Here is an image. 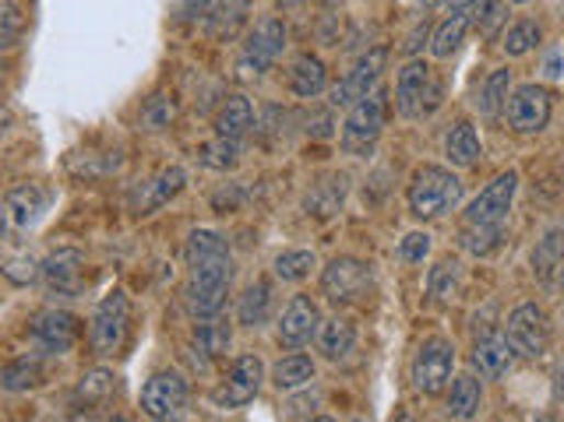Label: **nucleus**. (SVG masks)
I'll list each match as a JSON object with an SVG mask.
<instances>
[{
    "label": "nucleus",
    "instance_id": "nucleus-1",
    "mask_svg": "<svg viewBox=\"0 0 564 422\" xmlns=\"http://www.w3.org/2000/svg\"><path fill=\"white\" fill-rule=\"evenodd\" d=\"M184 261H188L184 303H188L191 317H198V320L219 317L226 293H229V282H234V258H229L226 240L212 229H194L188 236Z\"/></svg>",
    "mask_w": 564,
    "mask_h": 422
},
{
    "label": "nucleus",
    "instance_id": "nucleus-24",
    "mask_svg": "<svg viewBox=\"0 0 564 422\" xmlns=\"http://www.w3.org/2000/svg\"><path fill=\"white\" fill-rule=\"evenodd\" d=\"M357 345V328H353V320L350 317H328L322 320V328H318V349L325 352L328 360H346L353 352Z\"/></svg>",
    "mask_w": 564,
    "mask_h": 422
},
{
    "label": "nucleus",
    "instance_id": "nucleus-34",
    "mask_svg": "<svg viewBox=\"0 0 564 422\" xmlns=\"http://www.w3.org/2000/svg\"><path fill=\"white\" fill-rule=\"evenodd\" d=\"M43 380V366L36 356H22V360H11L4 366V374H0V387L11 395H19V391H29V387H36Z\"/></svg>",
    "mask_w": 564,
    "mask_h": 422
},
{
    "label": "nucleus",
    "instance_id": "nucleus-32",
    "mask_svg": "<svg viewBox=\"0 0 564 422\" xmlns=\"http://www.w3.org/2000/svg\"><path fill=\"white\" fill-rule=\"evenodd\" d=\"M480 401H484L480 380L473 374H462L452 384V395H448V415H452V419H473L480 412Z\"/></svg>",
    "mask_w": 564,
    "mask_h": 422
},
{
    "label": "nucleus",
    "instance_id": "nucleus-33",
    "mask_svg": "<svg viewBox=\"0 0 564 422\" xmlns=\"http://www.w3.org/2000/svg\"><path fill=\"white\" fill-rule=\"evenodd\" d=\"M180 191H184V169L180 166H170V169H162V173L148 183L145 187V201H142V215H148V212H156V208H162L166 201L170 197H177Z\"/></svg>",
    "mask_w": 564,
    "mask_h": 422
},
{
    "label": "nucleus",
    "instance_id": "nucleus-19",
    "mask_svg": "<svg viewBox=\"0 0 564 422\" xmlns=\"http://www.w3.org/2000/svg\"><path fill=\"white\" fill-rule=\"evenodd\" d=\"M519 352L511 349L508 342V334H484V338H476V345H473V366L480 369V377H487V380H501L508 377V369L511 363H516Z\"/></svg>",
    "mask_w": 564,
    "mask_h": 422
},
{
    "label": "nucleus",
    "instance_id": "nucleus-27",
    "mask_svg": "<svg viewBox=\"0 0 564 422\" xmlns=\"http://www.w3.org/2000/svg\"><path fill=\"white\" fill-rule=\"evenodd\" d=\"M314 380V360L304 356V352H293V356H282L275 366H272V384L279 387V391H301V387H307Z\"/></svg>",
    "mask_w": 564,
    "mask_h": 422
},
{
    "label": "nucleus",
    "instance_id": "nucleus-23",
    "mask_svg": "<svg viewBox=\"0 0 564 422\" xmlns=\"http://www.w3.org/2000/svg\"><path fill=\"white\" fill-rule=\"evenodd\" d=\"M269 317H272V282L255 278L237 303V320L244 328H261L269 324Z\"/></svg>",
    "mask_w": 564,
    "mask_h": 422
},
{
    "label": "nucleus",
    "instance_id": "nucleus-38",
    "mask_svg": "<svg viewBox=\"0 0 564 422\" xmlns=\"http://www.w3.org/2000/svg\"><path fill=\"white\" fill-rule=\"evenodd\" d=\"M240 162V141H229V138H223V134H215L212 141H205L202 145V166H208V169H234Z\"/></svg>",
    "mask_w": 564,
    "mask_h": 422
},
{
    "label": "nucleus",
    "instance_id": "nucleus-45",
    "mask_svg": "<svg viewBox=\"0 0 564 422\" xmlns=\"http://www.w3.org/2000/svg\"><path fill=\"white\" fill-rule=\"evenodd\" d=\"M557 285H561V293H564V267H561V272H557Z\"/></svg>",
    "mask_w": 564,
    "mask_h": 422
},
{
    "label": "nucleus",
    "instance_id": "nucleus-3",
    "mask_svg": "<svg viewBox=\"0 0 564 422\" xmlns=\"http://www.w3.org/2000/svg\"><path fill=\"white\" fill-rule=\"evenodd\" d=\"M385 121H388V92L377 84L368 99H360L357 106H350V116H346V124H342L346 156H360V159L371 156L381 130H385Z\"/></svg>",
    "mask_w": 564,
    "mask_h": 422
},
{
    "label": "nucleus",
    "instance_id": "nucleus-22",
    "mask_svg": "<svg viewBox=\"0 0 564 422\" xmlns=\"http://www.w3.org/2000/svg\"><path fill=\"white\" fill-rule=\"evenodd\" d=\"M444 156L459 169H473L480 162V156H484V145H480V134H476V127L470 121L452 124V130H448V138H444Z\"/></svg>",
    "mask_w": 564,
    "mask_h": 422
},
{
    "label": "nucleus",
    "instance_id": "nucleus-11",
    "mask_svg": "<svg viewBox=\"0 0 564 422\" xmlns=\"http://www.w3.org/2000/svg\"><path fill=\"white\" fill-rule=\"evenodd\" d=\"M191 398V384L173 374V369H162V374L148 377V384L142 387V412L148 419H177L184 415Z\"/></svg>",
    "mask_w": 564,
    "mask_h": 422
},
{
    "label": "nucleus",
    "instance_id": "nucleus-2",
    "mask_svg": "<svg viewBox=\"0 0 564 422\" xmlns=\"http://www.w3.org/2000/svg\"><path fill=\"white\" fill-rule=\"evenodd\" d=\"M462 180L444 166H420L413 173L409 187H406V205L409 215L430 223V218H441L448 212H455L462 205Z\"/></svg>",
    "mask_w": 564,
    "mask_h": 422
},
{
    "label": "nucleus",
    "instance_id": "nucleus-5",
    "mask_svg": "<svg viewBox=\"0 0 564 422\" xmlns=\"http://www.w3.org/2000/svg\"><path fill=\"white\" fill-rule=\"evenodd\" d=\"M452 369H455V345L448 342L444 334H430L424 338V345L417 349V356L409 363V377L420 395L435 398L444 391L448 380H452Z\"/></svg>",
    "mask_w": 564,
    "mask_h": 422
},
{
    "label": "nucleus",
    "instance_id": "nucleus-36",
    "mask_svg": "<svg viewBox=\"0 0 564 422\" xmlns=\"http://www.w3.org/2000/svg\"><path fill=\"white\" fill-rule=\"evenodd\" d=\"M314 267H318V258L314 250H282L275 258V278L282 282H304Z\"/></svg>",
    "mask_w": 564,
    "mask_h": 422
},
{
    "label": "nucleus",
    "instance_id": "nucleus-16",
    "mask_svg": "<svg viewBox=\"0 0 564 422\" xmlns=\"http://www.w3.org/2000/svg\"><path fill=\"white\" fill-rule=\"evenodd\" d=\"M32 338H36V345L49 352V356H64V352H71L78 345L81 320L68 310H46L32 324Z\"/></svg>",
    "mask_w": 564,
    "mask_h": 422
},
{
    "label": "nucleus",
    "instance_id": "nucleus-28",
    "mask_svg": "<svg viewBox=\"0 0 564 422\" xmlns=\"http://www.w3.org/2000/svg\"><path fill=\"white\" fill-rule=\"evenodd\" d=\"M427 293L438 303H455L462 293V264L455 258H441L427 275Z\"/></svg>",
    "mask_w": 564,
    "mask_h": 422
},
{
    "label": "nucleus",
    "instance_id": "nucleus-7",
    "mask_svg": "<svg viewBox=\"0 0 564 422\" xmlns=\"http://www.w3.org/2000/svg\"><path fill=\"white\" fill-rule=\"evenodd\" d=\"M371 285H374V272L360 258H336L322 272V296L331 307H350V303L371 293Z\"/></svg>",
    "mask_w": 564,
    "mask_h": 422
},
{
    "label": "nucleus",
    "instance_id": "nucleus-44",
    "mask_svg": "<svg viewBox=\"0 0 564 422\" xmlns=\"http://www.w3.org/2000/svg\"><path fill=\"white\" fill-rule=\"evenodd\" d=\"M554 398H557V401L564 398V366L557 369V377H554Z\"/></svg>",
    "mask_w": 564,
    "mask_h": 422
},
{
    "label": "nucleus",
    "instance_id": "nucleus-46",
    "mask_svg": "<svg viewBox=\"0 0 564 422\" xmlns=\"http://www.w3.org/2000/svg\"><path fill=\"white\" fill-rule=\"evenodd\" d=\"M511 4H529V0H511Z\"/></svg>",
    "mask_w": 564,
    "mask_h": 422
},
{
    "label": "nucleus",
    "instance_id": "nucleus-31",
    "mask_svg": "<svg viewBox=\"0 0 564 422\" xmlns=\"http://www.w3.org/2000/svg\"><path fill=\"white\" fill-rule=\"evenodd\" d=\"M505 240V226H487V223H466L459 232V247L473 253V258H487Z\"/></svg>",
    "mask_w": 564,
    "mask_h": 422
},
{
    "label": "nucleus",
    "instance_id": "nucleus-47",
    "mask_svg": "<svg viewBox=\"0 0 564 422\" xmlns=\"http://www.w3.org/2000/svg\"><path fill=\"white\" fill-rule=\"evenodd\" d=\"M282 4H293V0H282Z\"/></svg>",
    "mask_w": 564,
    "mask_h": 422
},
{
    "label": "nucleus",
    "instance_id": "nucleus-10",
    "mask_svg": "<svg viewBox=\"0 0 564 422\" xmlns=\"http://www.w3.org/2000/svg\"><path fill=\"white\" fill-rule=\"evenodd\" d=\"M505 334H508L511 349L529 360H540L543 352L551 349V320H546V313L537 307V303H522V307L511 310Z\"/></svg>",
    "mask_w": 564,
    "mask_h": 422
},
{
    "label": "nucleus",
    "instance_id": "nucleus-42",
    "mask_svg": "<svg viewBox=\"0 0 564 422\" xmlns=\"http://www.w3.org/2000/svg\"><path fill=\"white\" fill-rule=\"evenodd\" d=\"M0 19H4V32H0V43H4V46H14V36H19V28H22V14H19V8H14L11 0H4V14H0Z\"/></svg>",
    "mask_w": 564,
    "mask_h": 422
},
{
    "label": "nucleus",
    "instance_id": "nucleus-41",
    "mask_svg": "<svg viewBox=\"0 0 564 422\" xmlns=\"http://www.w3.org/2000/svg\"><path fill=\"white\" fill-rule=\"evenodd\" d=\"M427 253H430V236L427 232H409L406 240L399 243V258L406 264H424Z\"/></svg>",
    "mask_w": 564,
    "mask_h": 422
},
{
    "label": "nucleus",
    "instance_id": "nucleus-20",
    "mask_svg": "<svg viewBox=\"0 0 564 422\" xmlns=\"http://www.w3.org/2000/svg\"><path fill=\"white\" fill-rule=\"evenodd\" d=\"M43 208H46V194L36 187V183H22V187L8 191V197H4V226H8V232L29 229L43 215Z\"/></svg>",
    "mask_w": 564,
    "mask_h": 422
},
{
    "label": "nucleus",
    "instance_id": "nucleus-12",
    "mask_svg": "<svg viewBox=\"0 0 564 422\" xmlns=\"http://www.w3.org/2000/svg\"><path fill=\"white\" fill-rule=\"evenodd\" d=\"M551 110H554L551 92H546L543 84H519V89L508 95L505 116L516 134H540L551 124Z\"/></svg>",
    "mask_w": 564,
    "mask_h": 422
},
{
    "label": "nucleus",
    "instance_id": "nucleus-30",
    "mask_svg": "<svg viewBox=\"0 0 564 422\" xmlns=\"http://www.w3.org/2000/svg\"><path fill=\"white\" fill-rule=\"evenodd\" d=\"M470 25H473L470 14H448V19L435 28V36H430V54L438 60H448L462 46V39H466Z\"/></svg>",
    "mask_w": 564,
    "mask_h": 422
},
{
    "label": "nucleus",
    "instance_id": "nucleus-35",
    "mask_svg": "<svg viewBox=\"0 0 564 422\" xmlns=\"http://www.w3.org/2000/svg\"><path fill=\"white\" fill-rule=\"evenodd\" d=\"M508 89H511V71H508V67H505V71H494V75L484 81V92H480V99H476L480 113L490 116V121H494V116L508 106Z\"/></svg>",
    "mask_w": 564,
    "mask_h": 422
},
{
    "label": "nucleus",
    "instance_id": "nucleus-26",
    "mask_svg": "<svg viewBox=\"0 0 564 422\" xmlns=\"http://www.w3.org/2000/svg\"><path fill=\"white\" fill-rule=\"evenodd\" d=\"M251 127H255L251 103H247L244 95L226 99L219 116H215V134H223V138H229V141H244L247 134H251Z\"/></svg>",
    "mask_w": 564,
    "mask_h": 422
},
{
    "label": "nucleus",
    "instance_id": "nucleus-14",
    "mask_svg": "<svg viewBox=\"0 0 564 422\" xmlns=\"http://www.w3.org/2000/svg\"><path fill=\"white\" fill-rule=\"evenodd\" d=\"M318 328H322L318 303H314L311 296H293L290 307L282 310V317H279L275 338L286 352H296V349H304L311 338H318Z\"/></svg>",
    "mask_w": 564,
    "mask_h": 422
},
{
    "label": "nucleus",
    "instance_id": "nucleus-13",
    "mask_svg": "<svg viewBox=\"0 0 564 422\" xmlns=\"http://www.w3.org/2000/svg\"><path fill=\"white\" fill-rule=\"evenodd\" d=\"M519 191V173L508 169V173H497L484 191H480L470 208H466V223H487V226H505V218L511 212V201Z\"/></svg>",
    "mask_w": 564,
    "mask_h": 422
},
{
    "label": "nucleus",
    "instance_id": "nucleus-9",
    "mask_svg": "<svg viewBox=\"0 0 564 422\" xmlns=\"http://www.w3.org/2000/svg\"><path fill=\"white\" fill-rule=\"evenodd\" d=\"M261 380H264V363L258 356H240L229 374L212 387V404L215 409H244L251 404L261 391Z\"/></svg>",
    "mask_w": 564,
    "mask_h": 422
},
{
    "label": "nucleus",
    "instance_id": "nucleus-8",
    "mask_svg": "<svg viewBox=\"0 0 564 422\" xmlns=\"http://www.w3.org/2000/svg\"><path fill=\"white\" fill-rule=\"evenodd\" d=\"M385 64H388V49L385 46H374L368 49L353 67H350V75H346L336 89H331V110H350L357 106L360 99H368L374 89H377V81L381 75H385Z\"/></svg>",
    "mask_w": 564,
    "mask_h": 422
},
{
    "label": "nucleus",
    "instance_id": "nucleus-15",
    "mask_svg": "<svg viewBox=\"0 0 564 422\" xmlns=\"http://www.w3.org/2000/svg\"><path fill=\"white\" fill-rule=\"evenodd\" d=\"M81 282H86V253L81 250L64 247L43 261V285H46L49 296L71 299L81 293Z\"/></svg>",
    "mask_w": 564,
    "mask_h": 422
},
{
    "label": "nucleus",
    "instance_id": "nucleus-6",
    "mask_svg": "<svg viewBox=\"0 0 564 422\" xmlns=\"http://www.w3.org/2000/svg\"><path fill=\"white\" fill-rule=\"evenodd\" d=\"M127 328H131V303L121 289H113L95 307L89 324V342L95 356H117L127 342Z\"/></svg>",
    "mask_w": 564,
    "mask_h": 422
},
{
    "label": "nucleus",
    "instance_id": "nucleus-29",
    "mask_svg": "<svg viewBox=\"0 0 564 422\" xmlns=\"http://www.w3.org/2000/svg\"><path fill=\"white\" fill-rule=\"evenodd\" d=\"M564 264V226H554L543 232V240L533 250V272L540 282H551L554 272H561Z\"/></svg>",
    "mask_w": 564,
    "mask_h": 422
},
{
    "label": "nucleus",
    "instance_id": "nucleus-17",
    "mask_svg": "<svg viewBox=\"0 0 564 422\" xmlns=\"http://www.w3.org/2000/svg\"><path fill=\"white\" fill-rule=\"evenodd\" d=\"M430 89H435V75L424 60H409L403 67L399 81H395V106H399L403 116H420L427 113V99Z\"/></svg>",
    "mask_w": 564,
    "mask_h": 422
},
{
    "label": "nucleus",
    "instance_id": "nucleus-37",
    "mask_svg": "<svg viewBox=\"0 0 564 422\" xmlns=\"http://www.w3.org/2000/svg\"><path fill=\"white\" fill-rule=\"evenodd\" d=\"M543 39V32H540V25L533 22V19H522V22H516L508 32H505V54L508 57H526L529 49H537V43Z\"/></svg>",
    "mask_w": 564,
    "mask_h": 422
},
{
    "label": "nucleus",
    "instance_id": "nucleus-43",
    "mask_svg": "<svg viewBox=\"0 0 564 422\" xmlns=\"http://www.w3.org/2000/svg\"><path fill=\"white\" fill-rule=\"evenodd\" d=\"M438 8H444L448 14H473L476 0H435Z\"/></svg>",
    "mask_w": 564,
    "mask_h": 422
},
{
    "label": "nucleus",
    "instance_id": "nucleus-18",
    "mask_svg": "<svg viewBox=\"0 0 564 422\" xmlns=\"http://www.w3.org/2000/svg\"><path fill=\"white\" fill-rule=\"evenodd\" d=\"M226 345H229V328L223 324V320L205 317L202 324H198V331L191 334V342H188V360H191V366L198 369V374H208V366L223 356Z\"/></svg>",
    "mask_w": 564,
    "mask_h": 422
},
{
    "label": "nucleus",
    "instance_id": "nucleus-39",
    "mask_svg": "<svg viewBox=\"0 0 564 422\" xmlns=\"http://www.w3.org/2000/svg\"><path fill=\"white\" fill-rule=\"evenodd\" d=\"M505 4L508 0H476V8H473V22L480 28V36H494L497 28H501L505 22Z\"/></svg>",
    "mask_w": 564,
    "mask_h": 422
},
{
    "label": "nucleus",
    "instance_id": "nucleus-25",
    "mask_svg": "<svg viewBox=\"0 0 564 422\" xmlns=\"http://www.w3.org/2000/svg\"><path fill=\"white\" fill-rule=\"evenodd\" d=\"M290 89L301 99H318L328 89V71H325L322 57H314V54L296 57L293 71H290Z\"/></svg>",
    "mask_w": 564,
    "mask_h": 422
},
{
    "label": "nucleus",
    "instance_id": "nucleus-21",
    "mask_svg": "<svg viewBox=\"0 0 564 422\" xmlns=\"http://www.w3.org/2000/svg\"><path fill=\"white\" fill-rule=\"evenodd\" d=\"M117 374H110V369H92L78 380L75 395H71V409L78 412H92V409H106V404L117 398Z\"/></svg>",
    "mask_w": 564,
    "mask_h": 422
},
{
    "label": "nucleus",
    "instance_id": "nucleus-48",
    "mask_svg": "<svg viewBox=\"0 0 564 422\" xmlns=\"http://www.w3.org/2000/svg\"><path fill=\"white\" fill-rule=\"evenodd\" d=\"M328 4H336V0H328Z\"/></svg>",
    "mask_w": 564,
    "mask_h": 422
},
{
    "label": "nucleus",
    "instance_id": "nucleus-4",
    "mask_svg": "<svg viewBox=\"0 0 564 422\" xmlns=\"http://www.w3.org/2000/svg\"><path fill=\"white\" fill-rule=\"evenodd\" d=\"M282 46H286V25H282V19H275V14H269V19H261L251 28V36L244 39L240 57H237V78L255 81L264 71H272V64L279 60Z\"/></svg>",
    "mask_w": 564,
    "mask_h": 422
},
{
    "label": "nucleus",
    "instance_id": "nucleus-40",
    "mask_svg": "<svg viewBox=\"0 0 564 422\" xmlns=\"http://www.w3.org/2000/svg\"><path fill=\"white\" fill-rule=\"evenodd\" d=\"M4 275H8L14 285H29V282L43 278V264H36L32 258H11V261L4 264Z\"/></svg>",
    "mask_w": 564,
    "mask_h": 422
}]
</instances>
